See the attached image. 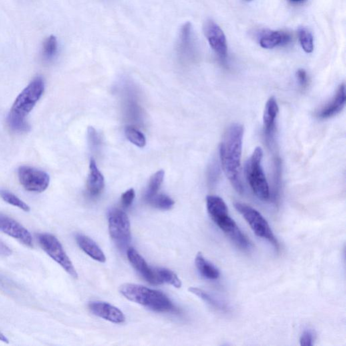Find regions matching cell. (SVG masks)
Here are the masks:
<instances>
[{"instance_id": "1", "label": "cell", "mask_w": 346, "mask_h": 346, "mask_svg": "<svg viewBox=\"0 0 346 346\" xmlns=\"http://www.w3.org/2000/svg\"><path fill=\"white\" fill-rule=\"evenodd\" d=\"M243 135V126L238 123L232 124L226 130L220 147L222 168L235 190L240 194L244 192L240 177Z\"/></svg>"}, {"instance_id": "2", "label": "cell", "mask_w": 346, "mask_h": 346, "mask_svg": "<svg viewBox=\"0 0 346 346\" xmlns=\"http://www.w3.org/2000/svg\"><path fill=\"white\" fill-rule=\"evenodd\" d=\"M120 292L127 300L140 304L152 311L169 313L174 305L165 294L136 284L126 283L120 287Z\"/></svg>"}, {"instance_id": "3", "label": "cell", "mask_w": 346, "mask_h": 346, "mask_svg": "<svg viewBox=\"0 0 346 346\" xmlns=\"http://www.w3.org/2000/svg\"><path fill=\"white\" fill-rule=\"evenodd\" d=\"M263 151L257 147L246 164V174L248 182L254 194L260 200L266 201L269 199V188L261 166Z\"/></svg>"}, {"instance_id": "4", "label": "cell", "mask_w": 346, "mask_h": 346, "mask_svg": "<svg viewBox=\"0 0 346 346\" xmlns=\"http://www.w3.org/2000/svg\"><path fill=\"white\" fill-rule=\"evenodd\" d=\"M44 88V82L41 77L34 79L17 97L11 113L26 119L27 115L33 110L42 96Z\"/></svg>"}, {"instance_id": "5", "label": "cell", "mask_w": 346, "mask_h": 346, "mask_svg": "<svg viewBox=\"0 0 346 346\" xmlns=\"http://www.w3.org/2000/svg\"><path fill=\"white\" fill-rule=\"evenodd\" d=\"M234 206L236 209L245 218L256 236L266 239L274 248L279 249V242L274 236L268 222L259 212L252 207L242 203H236Z\"/></svg>"}, {"instance_id": "6", "label": "cell", "mask_w": 346, "mask_h": 346, "mask_svg": "<svg viewBox=\"0 0 346 346\" xmlns=\"http://www.w3.org/2000/svg\"><path fill=\"white\" fill-rule=\"evenodd\" d=\"M38 241L41 247L49 257L62 266L67 273L75 279H77L78 274L73 262L66 253L61 242L55 236L48 234H39Z\"/></svg>"}, {"instance_id": "7", "label": "cell", "mask_w": 346, "mask_h": 346, "mask_svg": "<svg viewBox=\"0 0 346 346\" xmlns=\"http://www.w3.org/2000/svg\"><path fill=\"white\" fill-rule=\"evenodd\" d=\"M108 228L111 238L121 245L131 240V223L128 216L118 208H113L108 213Z\"/></svg>"}, {"instance_id": "8", "label": "cell", "mask_w": 346, "mask_h": 346, "mask_svg": "<svg viewBox=\"0 0 346 346\" xmlns=\"http://www.w3.org/2000/svg\"><path fill=\"white\" fill-rule=\"evenodd\" d=\"M18 176L23 188L31 192H44L48 188L50 180L47 172L28 166L20 167Z\"/></svg>"}, {"instance_id": "9", "label": "cell", "mask_w": 346, "mask_h": 346, "mask_svg": "<svg viewBox=\"0 0 346 346\" xmlns=\"http://www.w3.org/2000/svg\"><path fill=\"white\" fill-rule=\"evenodd\" d=\"M214 222L241 249L249 250L251 248V242L228 214L218 218Z\"/></svg>"}, {"instance_id": "10", "label": "cell", "mask_w": 346, "mask_h": 346, "mask_svg": "<svg viewBox=\"0 0 346 346\" xmlns=\"http://www.w3.org/2000/svg\"><path fill=\"white\" fill-rule=\"evenodd\" d=\"M204 33L212 49L221 59L227 54V43L223 31L217 24L208 20L204 25Z\"/></svg>"}, {"instance_id": "11", "label": "cell", "mask_w": 346, "mask_h": 346, "mask_svg": "<svg viewBox=\"0 0 346 346\" xmlns=\"http://www.w3.org/2000/svg\"><path fill=\"white\" fill-rule=\"evenodd\" d=\"M0 230L19 240L27 247L33 248V238L29 230L13 218L0 214Z\"/></svg>"}, {"instance_id": "12", "label": "cell", "mask_w": 346, "mask_h": 346, "mask_svg": "<svg viewBox=\"0 0 346 346\" xmlns=\"http://www.w3.org/2000/svg\"><path fill=\"white\" fill-rule=\"evenodd\" d=\"M127 258L132 264L135 269L140 272L143 277L148 283L153 285H159L161 283L155 270L151 268L144 258L138 253V252L133 248H129L127 250Z\"/></svg>"}, {"instance_id": "13", "label": "cell", "mask_w": 346, "mask_h": 346, "mask_svg": "<svg viewBox=\"0 0 346 346\" xmlns=\"http://www.w3.org/2000/svg\"><path fill=\"white\" fill-rule=\"evenodd\" d=\"M89 308L93 315L112 323L121 324L125 321L124 314L118 308L103 302H93Z\"/></svg>"}, {"instance_id": "14", "label": "cell", "mask_w": 346, "mask_h": 346, "mask_svg": "<svg viewBox=\"0 0 346 346\" xmlns=\"http://www.w3.org/2000/svg\"><path fill=\"white\" fill-rule=\"evenodd\" d=\"M345 85H340L337 89V93L325 106L322 107L319 111H317V116L320 119H329L330 117L335 116L345 106Z\"/></svg>"}, {"instance_id": "15", "label": "cell", "mask_w": 346, "mask_h": 346, "mask_svg": "<svg viewBox=\"0 0 346 346\" xmlns=\"http://www.w3.org/2000/svg\"><path fill=\"white\" fill-rule=\"evenodd\" d=\"M289 33L283 31H268L263 34L260 44L264 49H272L276 46H284L291 42Z\"/></svg>"}, {"instance_id": "16", "label": "cell", "mask_w": 346, "mask_h": 346, "mask_svg": "<svg viewBox=\"0 0 346 346\" xmlns=\"http://www.w3.org/2000/svg\"><path fill=\"white\" fill-rule=\"evenodd\" d=\"M76 241L79 248L93 260L99 262H106V258L102 250L91 238L83 235L77 234Z\"/></svg>"}, {"instance_id": "17", "label": "cell", "mask_w": 346, "mask_h": 346, "mask_svg": "<svg viewBox=\"0 0 346 346\" xmlns=\"http://www.w3.org/2000/svg\"><path fill=\"white\" fill-rule=\"evenodd\" d=\"M89 169L90 172L87 179V190L92 196H97L102 192L104 188V179L93 159H91L90 161Z\"/></svg>"}, {"instance_id": "18", "label": "cell", "mask_w": 346, "mask_h": 346, "mask_svg": "<svg viewBox=\"0 0 346 346\" xmlns=\"http://www.w3.org/2000/svg\"><path fill=\"white\" fill-rule=\"evenodd\" d=\"M178 46L181 55H190L194 51V35L192 24L190 23L185 24L181 29Z\"/></svg>"}, {"instance_id": "19", "label": "cell", "mask_w": 346, "mask_h": 346, "mask_svg": "<svg viewBox=\"0 0 346 346\" xmlns=\"http://www.w3.org/2000/svg\"><path fill=\"white\" fill-rule=\"evenodd\" d=\"M206 206L210 217L214 220L228 214V208L223 200L220 197L208 196L206 198Z\"/></svg>"}, {"instance_id": "20", "label": "cell", "mask_w": 346, "mask_h": 346, "mask_svg": "<svg viewBox=\"0 0 346 346\" xmlns=\"http://www.w3.org/2000/svg\"><path fill=\"white\" fill-rule=\"evenodd\" d=\"M279 112V107L274 97H270L266 103L263 114V124L266 133L269 134L274 125V121Z\"/></svg>"}, {"instance_id": "21", "label": "cell", "mask_w": 346, "mask_h": 346, "mask_svg": "<svg viewBox=\"0 0 346 346\" xmlns=\"http://www.w3.org/2000/svg\"><path fill=\"white\" fill-rule=\"evenodd\" d=\"M195 263L199 272L206 279L215 280L219 277V270L213 264L207 261L201 252L197 254Z\"/></svg>"}, {"instance_id": "22", "label": "cell", "mask_w": 346, "mask_h": 346, "mask_svg": "<svg viewBox=\"0 0 346 346\" xmlns=\"http://www.w3.org/2000/svg\"><path fill=\"white\" fill-rule=\"evenodd\" d=\"M155 271H156L161 283H168L177 288L182 287V281L179 279L178 275L172 270L165 268H157L156 269H155Z\"/></svg>"}, {"instance_id": "23", "label": "cell", "mask_w": 346, "mask_h": 346, "mask_svg": "<svg viewBox=\"0 0 346 346\" xmlns=\"http://www.w3.org/2000/svg\"><path fill=\"white\" fill-rule=\"evenodd\" d=\"M164 178V171L161 170L153 175L150 178L148 188H147L145 198L148 201L158 193Z\"/></svg>"}, {"instance_id": "24", "label": "cell", "mask_w": 346, "mask_h": 346, "mask_svg": "<svg viewBox=\"0 0 346 346\" xmlns=\"http://www.w3.org/2000/svg\"><path fill=\"white\" fill-rule=\"evenodd\" d=\"M189 291H190L191 293L198 296L199 298H201L202 300H204V302H207V304H209V305L216 308V309L224 312L226 311V310H227L226 306L224 305V304L214 299V298L212 297L209 294L207 293V292L204 291V290L196 287H190V289H189Z\"/></svg>"}, {"instance_id": "25", "label": "cell", "mask_w": 346, "mask_h": 346, "mask_svg": "<svg viewBox=\"0 0 346 346\" xmlns=\"http://www.w3.org/2000/svg\"><path fill=\"white\" fill-rule=\"evenodd\" d=\"M148 202L154 208L163 210H170L175 204L174 200L165 194H156Z\"/></svg>"}, {"instance_id": "26", "label": "cell", "mask_w": 346, "mask_h": 346, "mask_svg": "<svg viewBox=\"0 0 346 346\" xmlns=\"http://www.w3.org/2000/svg\"><path fill=\"white\" fill-rule=\"evenodd\" d=\"M125 132L127 138L135 146L139 147V148H144L146 146V137L141 131L137 130L135 127H127L125 128Z\"/></svg>"}, {"instance_id": "27", "label": "cell", "mask_w": 346, "mask_h": 346, "mask_svg": "<svg viewBox=\"0 0 346 346\" xmlns=\"http://www.w3.org/2000/svg\"><path fill=\"white\" fill-rule=\"evenodd\" d=\"M0 196L7 202L8 204L12 205L17 208H20V209L24 210L25 212H29L31 208L29 205L26 204L25 202L21 200L19 198H18L17 196L13 194V193L9 192L7 190H0Z\"/></svg>"}, {"instance_id": "28", "label": "cell", "mask_w": 346, "mask_h": 346, "mask_svg": "<svg viewBox=\"0 0 346 346\" xmlns=\"http://www.w3.org/2000/svg\"><path fill=\"white\" fill-rule=\"evenodd\" d=\"M7 120L10 128L15 132L24 133L29 130V124L25 118L10 113Z\"/></svg>"}, {"instance_id": "29", "label": "cell", "mask_w": 346, "mask_h": 346, "mask_svg": "<svg viewBox=\"0 0 346 346\" xmlns=\"http://www.w3.org/2000/svg\"><path fill=\"white\" fill-rule=\"evenodd\" d=\"M299 39L302 49L306 53L313 52L314 49V40L312 33L305 28H302L299 31Z\"/></svg>"}, {"instance_id": "30", "label": "cell", "mask_w": 346, "mask_h": 346, "mask_svg": "<svg viewBox=\"0 0 346 346\" xmlns=\"http://www.w3.org/2000/svg\"><path fill=\"white\" fill-rule=\"evenodd\" d=\"M57 41L56 37L51 35L43 44V55L47 59H52L57 52Z\"/></svg>"}, {"instance_id": "31", "label": "cell", "mask_w": 346, "mask_h": 346, "mask_svg": "<svg viewBox=\"0 0 346 346\" xmlns=\"http://www.w3.org/2000/svg\"><path fill=\"white\" fill-rule=\"evenodd\" d=\"M300 345L304 346L313 345L314 334L310 329L305 330L300 337Z\"/></svg>"}, {"instance_id": "32", "label": "cell", "mask_w": 346, "mask_h": 346, "mask_svg": "<svg viewBox=\"0 0 346 346\" xmlns=\"http://www.w3.org/2000/svg\"><path fill=\"white\" fill-rule=\"evenodd\" d=\"M135 197V193L133 189L126 191L121 196V202H122L123 206L126 208L130 206L134 200Z\"/></svg>"}, {"instance_id": "33", "label": "cell", "mask_w": 346, "mask_h": 346, "mask_svg": "<svg viewBox=\"0 0 346 346\" xmlns=\"http://www.w3.org/2000/svg\"><path fill=\"white\" fill-rule=\"evenodd\" d=\"M296 75H297V78L298 81H299L300 85L302 87H306L308 83V77L306 71L304 69H299Z\"/></svg>"}, {"instance_id": "34", "label": "cell", "mask_w": 346, "mask_h": 346, "mask_svg": "<svg viewBox=\"0 0 346 346\" xmlns=\"http://www.w3.org/2000/svg\"><path fill=\"white\" fill-rule=\"evenodd\" d=\"M12 250L5 243L0 241V255L4 256H11Z\"/></svg>"}, {"instance_id": "35", "label": "cell", "mask_w": 346, "mask_h": 346, "mask_svg": "<svg viewBox=\"0 0 346 346\" xmlns=\"http://www.w3.org/2000/svg\"><path fill=\"white\" fill-rule=\"evenodd\" d=\"M292 2L295 3H302V2L306 1V0H291Z\"/></svg>"}]
</instances>
